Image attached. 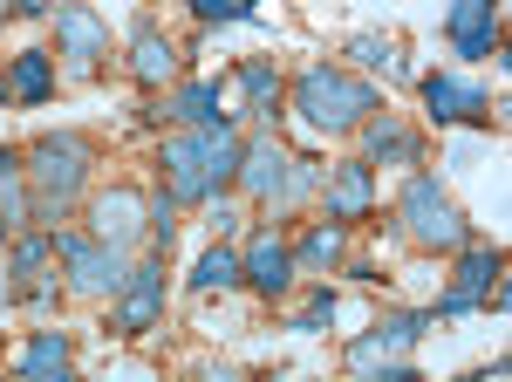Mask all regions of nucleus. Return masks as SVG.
I'll use <instances>...</instances> for the list:
<instances>
[{
  "instance_id": "21",
  "label": "nucleus",
  "mask_w": 512,
  "mask_h": 382,
  "mask_svg": "<svg viewBox=\"0 0 512 382\" xmlns=\"http://www.w3.org/2000/svg\"><path fill=\"white\" fill-rule=\"evenodd\" d=\"M233 82L246 89V110H253V116H267V123L280 116V96H287V82H280L274 62H239Z\"/></svg>"
},
{
  "instance_id": "30",
  "label": "nucleus",
  "mask_w": 512,
  "mask_h": 382,
  "mask_svg": "<svg viewBox=\"0 0 512 382\" xmlns=\"http://www.w3.org/2000/svg\"><path fill=\"white\" fill-rule=\"evenodd\" d=\"M0 96H7V76H0Z\"/></svg>"
},
{
  "instance_id": "11",
  "label": "nucleus",
  "mask_w": 512,
  "mask_h": 382,
  "mask_svg": "<svg viewBox=\"0 0 512 382\" xmlns=\"http://www.w3.org/2000/svg\"><path fill=\"white\" fill-rule=\"evenodd\" d=\"M458 253H465V260H458V280H451V294L437 301V314H472V307L499 287V253H492V246H472V239H465Z\"/></svg>"
},
{
  "instance_id": "16",
  "label": "nucleus",
  "mask_w": 512,
  "mask_h": 382,
  "mask_svg": "<svg viewBox=\"0 0 512 382\" xmlns=\"http://www.w3.org/2000/svg\"><path fill=\"white\" fill-rule=\"evenodd\" d=\"M424 110H431L437 123H472V116H485V89L431 69V76H424Z\"/></svg>"
},
{
  "instance_id": "14",
  "label": "nucleus",
  "mask_w": 512,
  "mask_h": 382,
  "mask_svg": "<svg viewBox=\"0 0 512 382\" xmlns=\"http://www.w3.org/2000/svg\"><path fill=\"white\" fill-rule=\"evenodd\" d=\"M130 76L144 82V89H164V82L178 76V48L158 35V21H137L130 28Z\"/></svg>"
},
{
  "instance_id": "15",
  "label": "nucleus",
  "mask_w": 512,
  "mask_h": 382,
  "mask_svg": "<svg viewBox=\"0 0 512 382\" xmlns=\"http://www.w3.org/2000/svg\"><path fill=\"white\" fill-rule=\"evenodd\" d=\"M55 41H62V55H76V62H96L103 48H110V28L82 7V0H62L55 7Z\"/></svg>"
},
{
  "instance_id": "6",
  "label": "nucleus",
  "mask_w": 512,
  "mask_h": 382,
  "mask_svg": "<svg viewBox=\"0 0 512 382\" xmlns=\"http://www.w3.org/2000/svg\"><path fill=\"white\" fill-rule=\"evenodd\" d=\"M158 307H164V253L123 273V287L110 294V321H117V335H144L158 321Z\"/></svg>"
},
{
  "instance_id": "12",
  "label": "nucleus",
  "mask_w": 512,
  "mask_h": 382,
  "mask_svg": "<svg viewBox=\"0 0 512 382\" xmlns=\"http://www.w3.org/2000/svg\"><path fill=\"white\" fill-rule=\"evenodd\" d=\"M451 48L465 62L499 55V0H451Z\"/></svg>"
},
{
  "instance_id": "25",
  "label": "nucleus",
  "mask_w": 512,
  "mask_h": 382,
  "mask_svg": "<svg viewBox=\"0 0 512 382\" xmlns=\"http://www.w3.org/2000/svg\"><path fill=\"white\" fill-rule=\"evenodd\" d=\"M55 260V232H14V273L41 280V267Z\"/></svg>"
},
{
  "instance_id": "5",
  "label": "nucleus",
  "mask_w": 512,
  "mask_h": 382,
  "mask_svg": "<svg viewBox=\"0 0 512 382\" xmlns=\"http://www.w3.org/2000/svg\"><path fill=\"white\" fill-rule=\"evenodd\" d=\"M417 335H424V314H390V321H376V335H362V342H349V376H369V369H403V355L417 348Z\"/></svg>"
},
{
  "instance_id": "1",
  "label": "nucleus",
  "mask_w": 512,
  "mask_h": 382,
  "mask_svg": "<svg viewBox=\"0 0 512 382\" xmlns=\"http://www.w3.org/2000/svg\"><path fill=\"white\" fill-rule=\"evenodd\" d=\"M294 110L308 116L315 130H355L362 116L383 110V96H376L362 76H349V69L315 62V69H301V76H294Z\"/></svg>"
},
{
  "instance_id": "24",
  "label": "nucleus",
  "mask_w": 512,
  "mask_h": 382,
  "mask_svg": "<svg viewBox=\"0 0 512 382\" xmlns=\"http://www.w3.org/2000/svg\"><path fill=\"white\" fill-rule=\"evenodd\" d=\"M342 260V219H321V226H308V239L294 246V273H328Z\"/></svg>"
},
{
  "instance_id": "4",
  "label": "nucleus",
  "mask_w": 512,
  "mask_h": 382,
  "mask_svg": "<svg viewBox=\"0 0 512 382\" xmlns=\"http://www.w3.org/2000/svg\"><path fill=\"white\" fill-rule=\"evenodd\" d=\"M55 253L69 260V287L76 294H117L123 287V246H103L96 232H55Z\"/></svg>"
},
{
  "instance_id": "13",
  "label": "nucleus",
  "mask_w": 512,
  "mask_h": 382,
  "mask_svg": "<svg viewBox=\"0 0 512 382\" xmlns=\"http://www.w3.org/2000/svg\"><path fill=\"white\" fill-rule=\"evenodd\" d=\"M362 130V151H369V164H424V137L403 123V116H362L355 123Z\"/></svg>"
},
{
  "instance_id": "22",
  "label": "nucleus",
  "mask_w": 512,
  "mask_h": 382,
  "mask_svg": "<svg viewBox=\"0 0 512 382\" xmlns=\"http://www.w3.org/2000/svg\"><path fill=\"white\" fill-rule=\"evenodd\" d=\"M164 116H178V123H219V82H178V89H171V96H164Z\"/></svg>"
},
{
  "instance_id": "23",
  "label": "nucleus",
  "mask_w": 512,
  "mask_h": 382,
  "mask_svg": "<svg viewBox=\"0 0 512 382\" xmlns=\"http://www.w3.org/2000/svg\"><path fill=\"white\" fill-rule=\"evenodd\" d=\"M48 89H55L48 55H41V48H21L14 69H7V96H14V103H48Z\"/></svg>"
},
{
  "instance_id": "2",
  "label": "nucleus",
  "mask_w": 512,
  "mask_h": 382,
  "mask_svg": "<svg viewBox=\"0 0 512 382\" xmlns=\"http://www.w3.org/2000/svg\"><path fill=\"white\" fill-rule=\"evenodd\" d=\"M28 198H35V219H62L76 205L82 178H89V144L82 137H41L28 144Z\"/></svg>"
},
{
  "instance_id": "10",
  "label": "nucleus",
  "mask_w": 512,
  "mask_h": 382,
  "mask_svg": "<svg viewBox=\"0 0 512 382\" xmlns=\"http://www.w3.org/2000/svg\"><path fill=\"white\" fill-rule=\"evenodd\" d=\"M164 191L178 198V205H205L212 198V178H205V157H198V130H178V137H164Z\"/></svg>"
},
{
  "instance_id": "29",
  "label": "nucleus",
  "mask_w": 512,
  "mask_h": 382,
  "mask_svg": "<svg viewBox=\"0 0 512 382\" xmlns=\"http://www.w3.org/2000/svg\"><path fill=\"white\" fill-rule=\"evenodd\" d=\"M198 21H239V14H253V0H192Z\"/></svg>"
},
{
  "instance_id": "9",
  "label": "nucleus",
  "mask_w": 512,
  "mask_h": 382,
  "mask_svg": "<svg viewBox=\"0 0 512 382\" xmlns=\"http://www.w3.org/2000/svg\"><path fill=\"white\" fill-rule=\"evenodd\" d=\"M287 164H294V151L280 144L274 130H260L253 144H239V171H233V185L246 191V198H260V205H267V198L280 191V178H287Z\"/></svg>"
},
{
  "instance_id": "17",
  "label": "nucleus",
  "mask_w": 512,
  "mask_h": 382,
  "mask_svg": "<svg viewBox=\"0 0 512 382\" xmlns=\"http://www.w3.org/2000/svg\"><path fill=\"white\" fill-rule=\"evenodd\" d=\"M369 205H376V178H369V164H335V178H328V219H369Z\"/></svg>"
},
{
  "instance_id": "19",
  "label": "nucleus",
  "mask_w": 512,
  "mask_h": 382,
  "mask_svg": "<svg viewBox=\"0 0 512 382\" xmlns=\"http://www.w3.org/2000/svg\"><path fill=\"white\" fill-rule=\"evenodd\" d=\"M239 137L233 130V116H219V123H198V157H205V178H212V191L219 185H233V171H239Z\"/></svg>"
},
{
  "instance_id": "28",
  "label": "nucleus",
  "mask_w": 512,
  "mask_h": 382,
  "mask_svg": "<svg viewBox=\"0 0 512 382\" xmlns=\"http://www.w3.org/2000/svg\"><path fill=\"white\" fill-rule=\"evenodd\" d=\"M321 321H335V294L321 287V294H308V307L294 314V328H321Z\"/></svg>"
},
{
  "instance_id": "8",
  "label": "nucleus",
  "mask_w": 512,
  "mask_h": 382,
  "mask_svg": "<svg viewBox=\"0 0 512 382\" xmlns=\"http://www.w3.org/2000/svg\"><path fill=\"white\" fill-rule=\"evenodd\" d=\"M239 280L260 294V301H280L294 287V246L274 239V232H253V246L239 253Z\"/></svg>"
},
{
  "instance_id": "27",
  "label": "nucleus",
  "mask_w": 512,
  "mask_h": 382,
  "mask_svg": "<svg viewBox=\"0 0 512 382\" xmlns=\"http://www.w3.org/2000/svg\"><path fill=\"white\" fill-rule=\"evenodd\" d=\"M349 55L362 62V69H396V48H390L383 35H355V41H349Z\"/></svg>"
},
{
  "instance_id": "18",
  "label": "nucleus",
  "mask_w": 512,
  "mask_h": 382,
  "mask_svg": "<svg viewBox=\"0 0 512 382\" xmlns=\"http://www.w3.org/2000/svg\"><path fill=\"white\" fill-rule=\"evenodd\" d=\"M35 219V198H28V171H21V151H7L0 144V239H14V232Z\"/></svg>"
},
{
  "instance_id": "26",
  "label": "nucleus",
  "mask_w": 512,
  "mask_h": 382,
  "mask_svg": "<svg viewBox=\"0 0 512 382\" xmlns=\"http://www.w3.org/2000/svg\"><path fill=\"white\" fill-rule=\"evenodd\" d=\"M239 280V253L233 246H212L205 260H198V273H192V294H212V287H233Z\"/></svg>"
},
{
  "instance_id": "3",
  "label": "nucleus",
  "mask_w": 512,
  "mask_h": 382,
  "mask_svg": "<svg viewBox=\"0 0 512 382\" xmlns=\"http://www.w3.org/2000/svg\"><path fill=\"white\" fill-rule=\"evenodd\" d=\"M396 212H403V232L417 239V246H437V253H458L465 239H472V226H465V212L444 198V191L431 185V178H410L403 185V198H396Z\"/></svg>"
},
{
  "instance_id": "7",
  "label": "nucleus",
  "mask_w": 512,
  "mask_h": 382,
  "mask_svg": "<svg viewBox=\"0 0 512 382\" xmlns=\"http://www.w3.org/2000/svg\"><path fill=\"white\" fill-rule=\"evenodd\" d=\"M151 226V198L130 185H110L89 198V232L103 239V246H137V232Z\"/></svg>"
},
{
  "instance_id": "20",
  "label": "nucleus",
  "mask_w": 512,
  "mask_h": 382,
  "mask_svg": "<svg viewBox=\"0 0 512 382\" xmlns=\"http://www.w3.org/2000/svg\"><path fill=\"white\" fill-rule=\"evenodd\" d=\"M14 376H28V382H62V376H69V335L41 328L35 342L14 355Z\"/></svg>"
}]
</instances>
